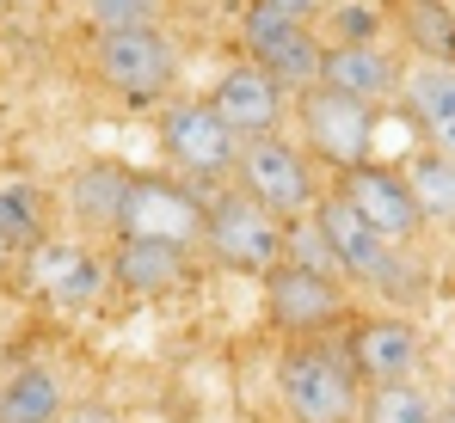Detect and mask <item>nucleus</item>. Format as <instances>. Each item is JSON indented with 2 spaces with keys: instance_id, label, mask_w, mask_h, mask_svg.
I'll use <instances>...</instances> for the list:
<instances>
[{
  "instance_id": "1",
  "label": "nucleus",
  "mask_w": 455,
  "mask_h": 423,
  "mask_svg": "<svg viewBox=\"0 0 455 423\" xmlns=\"http://www.w3.org/2000/svg\"><path fill=\"white\" fill-rule=\"evenodd\" d=\"M314 221H320V233L332 239L339 270L351 282H363L381 301H412V294H419V270L406 264V246H394L387 233H376V227L363 221V209H357L339 184L314 203Z\"/></svg>"
},
{
  "instance_id": "2",
  "label": "nucleus",
  "mask_w": 455,
  "mask_h": 423,
  "mask_svg": "<svg viewBox=\"0 0 455 423\" xmlns=\"http://www.w3.org/2000/svg\"><path fill=\"white\" fill-rule=\"evenodd\" d=\"M277 399L302 423H357L363 418V374L351 368V356L296 344L277 362Z\"/></svg>"
},
{
  "instance_id": "3",
  "label": "nucleus",
  "mask_w": 455,
  "mask_h": 423,
  "mask_svg": "<svg viewBox=\"0 0 455 423\" xmlns=\"http://www.w3.org/2000/svg\"><path fill=\"white\" fill-rule=\"evenodd\" d=\"M234 178H240V191H252L277 221H302L326 197L320 191V172H314V153L296 147L290 136H277V129L271 136H246Z\"/></svg>"
},
{
  "instance_id": "4",
  "label": "nucleus",
  "mask_w": 455,
  "mask_h": 423,
  "mask_svg": "<svg viewBox=\"0 0 455 423\" xmlns=\"http://www.w3.org/2000/svg\"><path fill=\"white\" fill-rule=\"evenodd\" d=\"M296 123H302V147L314 160H326L332 172L363 166L376 147V105L351 98L339 86H320V80L296 92Z\"/></svg>"
},
{
  "instance_id": "5",
  "label": "nucleus",
  "mask_w": 455,
  "mask_h": 423,
  "mask_svg": "<svg viewBox=\"0 0 455 423\" xmlns=\"http://www.w3.org/2000/svg\"><path fill=\"white\" fill-rule=\"evenodd\" d=\"M204 246L222 270L265 277L271 264H283V221L252 191H222L210 197V215H204Z\"/></svg>"
},
{
  "instance_id": "6",
  "label": "nucleus",
  "mask_w": 455,
  "mask_h": 423,
  "mask_svg": "<svg viewBox=\"0 0 455 423\" xmlns=\"http://www.w3.org/2000/svg\"><path fill=\"white\" fill-rule=\"evenodd\" d=\"M240 43L259 68H271L283 86H314L320 80V62H326V37L314 31V19L302 12H283L271 0H246L240 12Z\"/></svg>"
},
{
  "instance_id": "7",
  "label": "nucleus",
  "mask_w": 455,
  "mask_h": 423,
  "mask_svg": "<svg viewBox=\"0 0 455 423\" xmlns=\"http://www.w3.org/2000/svg\"><path fill=\"white\" fill-rule=\"evenodd\" d=\"M160 147H166V160H172L185 178L210 184V178H228V172L240 166L246 136L228 129L222 111H216L210 98H185V105H166V111H160Z\"/></svg>"
},
{
  "instance_id": "8",
  "label": "nucleus",
  "mask_w": 455,
  "mask_h": 423,
  "mask_svg": "<svg viewBox=\"0 0 455 423\" xmlns=\"http://www.w3.org/2000/svg\"><path fill=\"white\" fill-rule=\"evenodd\" d=\"M265 319L290 338H307V332H326V325L351 319V294L339 288L332 270L283 258V264L265 270Z\"/></svg>"
},
{
  "instance_id": "9",
  "label": "nucleus",
  "mask_w": 455,
  "mask_h": 423,
  "mask_svg": "<svg viewBox=\"0 0 455 423\" xmlns=\"http://www.w3.org/2000/svg\"><path fill=\"white\" fill-rule=\"evenodd\" d=\"M204 215H210V203L191 184H179L166 172H130V191H124V209H117V233L197 246L204 239Z\"/></svg>"
},
{
  "instance_id": "10",
  "label": "nucleus",
  "mask_w": 455,
  "mask_h": 423,
  "mask_svg": "<svg viewBox=\"0 0 455 423\" xmlns=\"http://www.w3.org/2000/svg\"><path fill=\"white\" fill-rule=\"evenodd\" d=\"M99 80L117 98L148 105L179 80V50L160 25H130V31H99Z\"/></svg>"
},
{
  "instance_id": "11",
  "label": "nucleus",
  "mask_w": 455,
  "mask_h": 423,
  "mask_svg": "<svg viewBox=\"0 0 455 423\" xmlns=\"http://www.w3.org/2000/svg\"><path fill=\"white\" fill-rule=\"evenodd\" d=\"M339 191L363 209V221L387 233L394 246H419L425 239V209H419V197H412V184H406V172H394V166H376V160H363V166H351V172H339Z\"/></svg>"
},
{
  "instance_id": "12",
  "label": "nucleus",
  "mask_w": 455,
  "mask_h": 423,
  "mask_svg": "<svg viewBox=\"0 0 455 423\" xmlns=\"http://www.w3.org/2000/svg\"><path fill=\"white\" fill-rule=\"evenodd\" d=\"M283 92H290V86H283L277 74L259 68V62L246 56V62H234V68L210 86V105L222 111V123L234 136H271V129L283 123V111H290Z\"/></svg>"
},
{
  "instance_id": "13",
  "label": "nucleus",
  "mask_w": 455,
  "mask_h": 423,
  "mask_svg": "<svg viewBox=\"0 0 455 423\" xmlns=\"http://www.w3.org/2000/svg\"><path fill=\"white\" fill-rule=\"evenodd\" d=\"M111 282L130 288V294H172V288L191 282V246L117 233V246H111Z\"/></svg>"
},
{
  "instance_id": "14",
  "label": "nucleus",
  "mask_w": 455,
  "mask_h": 423,
  "mask_svg": "<svg viewBox=\"0 0 455 423\" xmlns=\"http://www.w3.org/2000/svg\"><path fill=\"white\" fill-rule=\"evenodd\" d=\"M351 368L363 374V387H376V380H400V374H412L419 368V325L412 319H400V313H381V319H363L357 332H351Z\"/></svg>"
},
{
  "instance_id": "15",
  "label": "nucleus",
  "mask_w": 455,
  "mask_h": 423,
  "mask_svg": "<svg viewBox=\"0 0 455 423\" xmlns=\"http://www.w3.org/2000/svg\"><path fill=\"white\" fill-rule=\"evenodd\" d=\"M320 86H339V92H351V98L381 105V98L400 86V74H394V62H387V50H381L376 37H326Z\"/></svg>"
},
{
  "instance_id": "16",
  "label": "nucleus",
  "mask_w": 455,
  "mask_h": 423,
  "mask_svg": "<svg viewBox=\"0 0 455 423\" xmlns=\"http://www.w3.org/2000/svg\"><path fill=\"white\" fill-rule=\"evenodd\" d=\"M400 98L412 111V123L425 129L431 147L455 153V62H419L400 74Z\"/></svg>"
},
{
  "instance_id": "17",
  "label": "nucleus",
  "mask_w": 455,
  "mask_h": 423,
  "mask_svg": "<svg viewBox=\"0 0 455 423\" xmlns=\"http://www.w3.org/2000/svg\"><path fill=\"white\" fill-rule=\"evenodd\" d=\"M105 270L111 264H99L92 252H80V246H56V239H44L37 252H31V282L56 301V307H92L99 301V288H105Z\"/></svg>"
},
{
  "instance_id": "18",
  "label": "nucleus",
  "mask_w": 455,
  "mask_h": 423,
  "mask_svg": "<svg viewBox=\"0 0 455 423\" xmlns=\"http://www.w3.org/2000/svg\"><path fill=\"white\" fill-rule=\"evenodd\" d=\"M394 31L419 62H455V6L450 0H394Z\"/></svg>"
},
{
  "instance_id": "19",
  "label": "nucleus",
  "mask_w": 455,
  "mask_h": 423,
  "mask_svg": "<svg viewBox=\"0 0 455 423\" xmlns=\"http://www.w3.org/2000/svg\"><path fill=\"white\" fill-rule=\"evenodd\" d=\"M124 191H130V172L124 166H111V160H92V166H80L75 184H68V203L86 227H111L117 233V209H124Z\"/></svg>"
},
{
  "instance_id": "20",
  "label": "nucleus",
  "mask_w": 455,
  "mask_h": 423,
  "mask_svg": "<svg viewBox=\"0 0 455 423\" xmlns=\"http://www.w3.org/2000/svg\"><path fill=\"white\" fill-rule=\"evenodd\" d=\"M62 418V380L56 368H19L0 387V423H56Z\"/></svg>"
},
{
  "instance_id": "21",
  "label": "nucleus",
  "mask_w": 455,
  "mask_h": 423,
  "mask_svg": "<svg viewBox=\"0 0 455 423\" xmlns=\"http://www.w3.org/2000/svg\"><path fill=\"white\" fill-rule=\"evenodd\" d=\"M406 184H412V197H419V209H425L431 227H455V153H443V147L412 153Z\"/></svg>"
},
{
  "instance_id": "22",
  "label": "nucleus",
  "mask_w": 455,
  "mask_h": 423,
  "mask_svg": "<svg viewBox=\"0 0 455 423\" xmlns=\"http://www.w3.org/2000/svg\"><path fill=\"white\" fill-rule=\"evenodd\" d=\"M357 423H437V399H431L412 374L376 380V387L363 393V418Z\"/></svg>"
},
{
  "instance_id": "23",
  "label": "nucleus",
  "mask_w": 455,
  "mask_h": 423,
  "mask_svg": "<svg viewBox=\"0 0 455 423\" xmlns=\"http://www.w3.org/2000/svg\"><path fill=\"white\" fill-rule=\"evenodd\" d=\"M50 233H44V197L25 184V178H6L0 184V246L6 252H37Z\"/></svg>"
},
{
  "instance_id": "24",
  "label": "nucleus",
  "mask_w": 455,
  "mask_h": 423,
  "mask_svg": "<svg viewBox=\"0 0 455 423\" xmlns=\"http://www.w3.org/2000/svg\"><path fill=\"white\" fill-rule=\"evenodd\" d=\"M86 19L99 31H130V25H160V0H86Z\"/></svg>"
},
{
  "instance_id": "25",
  "label": "nucleus",
  "mask_w": 455,
  "mask_h": 423,
  "mask_svg": "<svg viewBox=\"0 0 455 423\" xmlns=\"http://www.w3.org/2000/svg\"><path fill=\"white\" fill-rule=\"evenodd\" d=\"M332 37H376V12L370 6H339L332 12Z\"/></svg>"
},
{
  "instance_id": "26",
  "label": "nucleus",
  "mask_w": 455,
  "mask_h": 423,
  "mask_svg": "<svg viewBox=\"0 0 455 423\" xmlns=\"http://www.w3.org/2000/svg\"><path fill=\"white\" fill-rule=\"evenodd\" d=\"M271 6H283V12H302V19H320V12H326V0H271Z\"/></svg>"
},
{
  "instance_id": "27",
  "label": "nucleus",
  "mask_w": 455,
  "mask_h": 423,
  "mask_svg": "<svg viewBox=\"0 0 455 423\" xmlns=\"http://www.w3.org/2000/svg\"><path fill=\"white\" fill-rule=\"evenodd\" d=\"M437 423H455V380H450V393L437 399Z\"/></svg>"
},
{
  "instance_id": "28",
  "label": "nucleus",
  "mask_w": 455,
  "mask_h": 423,
  "mask_svg": "<svg viewBox=\"0 0 455 423\" xmlns=\"http://www.w3.org/2000/svg\"><path fill=\"white\" fill-rule=\"evenodd\" d=\"M6 258H12V252H6V246H0V264H6Z\"/></svg>"
},
{
  "instance_id": "29",
  "label": "nucleus",
  "mask_w": 455,
  "mask_h": 423,
  "mask_svg": "<svg viewBox=\"0 0 455 423\" xmlns=\"http://www.w3.org/2000/svg\"><path fill=\"white\" fill-rule=\"evenodd\" d=\"M290 423H302V418H290Z\"/></svg>"
}]
</instances>
